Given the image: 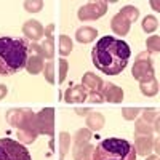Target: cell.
I'll return each instance as SVG.
<instances>
[{
  "mask_svg": "<svg viewBox=\"0 0 160 160\" xmlns=\"http://www.w3.org/2000/svg\"><path fill=\"white\" fill-rule=\"evenodd\" d=\"M131 50L127 42L118 40L112 35L99 38L91 50V59L98 71L106 75L120 74L128 64Z\"/></svg>",
  "mask_w": 160,
  "mask_h": 160,
  "instance_id": "6da1fadb",
  "label": "cell"
},
{
  "mask_svg": "<svg viewBox=\"0 0 160 160\" xmlns=\"http://www.w3.org/2000/svg\"><path fill=\"white\" fill-rule=\"evenodd\" d=\"M29 43L21 37H0V75H13L26 68Z\"/></svg>",
  "mask_w": 160,
  "mask_h": 160,
  "instance_id": "7a4b0ae2",
  "label": "cell"
},
{
  "mask_svg": "<svg viewBox=\"0 0 160 160\" xmlns=\"http://www.w3.org/2000/svg\"><path fill=\"white\" fill-rule=\"evenodd\" d=\"M91 160H136V151L127 139L109 138L93 149Z\"/></svg>",
  "mask_w": 160,
  "mask_h": 160,
  "instance_id": "3957f363",
  "label": "cell"
},
{
  "mask_svg": "<svg viewBox=\"0 0 160 160\" xmlns=\"http://www.w3.org/2000/svg\"><path fill=\"white\" fill-rule=\"evenodd\" d=\"M0 160H31V154L21 142L2 138L0 139Z\"/></svg>",
  "mask_w": 160,
  "mask_h": 160,
  "instance_id": "277c9868",
  "label": "cell"
},
{
  "mask_svg": "<svg viewBox=\"0 0 160 160\" xmlns=\"http://www.w3.org/2000/svg\"><path fill=\"white\" fill-rule=\"evenodd\" d=\"M133 77L139 82H148L154 78V68L148 53H139L136 62L133 64Z\"/></svg>",
  "mask_w": 160,
  "mask_h": 160,
  "instance_id": "5b68a950",
  "label": "cell"
},
{
  "mask_svg": "<svg viewBox=\"0 0 160 160\" xmlns=\"http://www.w3.org/2000/svg\"><path fill=\"white\" fill-rule=\"evenodd\" d=\"M18 128H19V130H18V138H19V141L29 144V142H32V141L35 139V136H37V128H35V115H34L32 111H29V109L26 111L24 118H22V122L19 123Z\"/></svg>",
  "mask_w": 160,
  "mask_h": 160,
  "instance_id": "8992f818",
  "label": "cell"
},
{
  "mask_svg": "<svg viewBox=\"0 0 160 160\" xmlns=\"http://www.w3.org/2000/svg\"><path fill=\"white\" fill-rule=\"evenodd\" d=\"M43 53H42V47H38V43H29V50H28V62H26V69L29 74L35 75L38 72H42L45 64H43Z\"/></svg>",
  "mask_w": 160,
  "mask_h": 160,
  "instance_id": "52a82bcc",
  "label": "cell"
},
{
  "mask_svg": "<svg viewBox=\"0 0 160 160\" xmlns=\"http://www.w3.org/2000/svg\"><path fill=\"white\" fill-rule=\"evenodd\" d=\"M108 11V3L106 2H93V3H87L78 10V18L82 21L87 19H98L99 16H102Z\"/></svg>",
  "mask_w": 160,
  "mask_h": 160,
  "instance_id": "ba28073f",
  "label": "cell"
},
{
  "mask_svg": "<svg viewBox=\"0 0 160 160\" xmlns=\"http://www.w3.org/2000/svg\"><path fill=\"white\" fill-rule=\"evenodd\" d=\"M53 115H55V111L47 108L42 112H38V115L35 117V128L37 133H42V135H53Z\"/></svg>",
  "mask_w": 160,
  "mask_h": 160,
  "instance_id": "9c48e42d",
  "label": "cell"
},
{
  "mask_svg": "<svg viewBox=\"0 0 160 160\" xmlns=\"http://www.w3.org/2000/svg\"><path fill=\"white\" fill-rule=\"evenodd\" d=\"M104 83L106 82H102L98 75L90 74V72L85 74L83 78H82V87H83L85 91L90 93V95H101V91L104 88Z\"/></svg>",
  "mask_w": 160,
  "mask_h": 160,
  "instance_id": "30bf717a",
  "label": "cell"
},
{
  "mask_svg": "<svg viewBox=\"0 0 160 160\" xmlns=\"http://www.w3.org/2000/svg\"><path fill=\"white\" fill-rule=\"evenodd\" d=\"M101 96H102V99H106L108 102H122L123 91H122V88H120V87L106 82L104 83V88L101 91Z\"/></svg>",
  "mask_w": 160,
  "mask_h": 160,
  "instance_id": "8fae6325",
  "label": "cell"
},
{
  "mask_svg": "<svg viewBox=\"0 0 160 160\" xmlns=\"http://www.w3.org/2000/svg\"><path fill=\"white\" fill-rule=\"evenodd\" d=\"M88 138L90 133L87 130H80L78 135L75 136V148H74V158L75 160H82L85 157L83 151H88Z\"/></svg>",
  "mask_w": 160,
  "mask_h": 160,
  "instance_id": "7c38bea8",
  "label": "cell"
},
{
  "mask_svg": "<svg viewBox=\"0 0 160 160\" xmlns=\"http://www.w3.org/2000/svg\"><path fill=\"white\" fill-rule=\"evenodd\" d=\"M22 32H24L26 37L31 38V40H38L40 37L43 35V26L40 24L38 21H35V19H31V21H28L22 26Z\"/></svg>",
  "mask_w": 160,
  "mask_h": 160,
  "instance_id": "4fadbf2b",
  "label": "cell"
},
{
  "mask_svg": "<svg viewBox=\"0 0 160 160\" xmlns=\"http://www.w3.org/2000/svg\"><path fill=\"white\" fill-rule=\"evenodd\" d=\"M87 91L83 90L82 85H74L71 87L68 91H66V95H64V99L71 102V104H77V102H83L87 99Z\"/></svg>",
  "mask_w": 160,
  "mask_h": 160,
  "instance_id": "5bb4252c",
  "label": "cell"
},
{
  "mask_svg": "<svg viewBox=\"0 0 160 160\" xmlns=\"http://www.w3.org/2000/svg\"><path fill=\"white\" fill-rule=\"evenodd\" d=\"M111 26H112V31H114L115 34H118V35H127V34L130 32L131 22H130L128 19H125L122 15H120V13H117V15L112 18Z\"/></svg>",
  "mask_w": 160,
  "mask_h": 160,
  "instance_id": "9a60e30c",
  "label": "cell"
},
{
  "mask_svg": "<svg viewBox=\"0 0 160 160\" xmlns=\"http://www.w3.org/2000/svg\"><path fill=\"white\" fill-rule=\"evenodd\" d=\"M152 149V139L151 136H144V135H136L135 139V151H138L141 155H148Z\"/></svg>",
  "mask_w": 160,
  "mask_h": 160,
  "instance_id": "2e32d148",
  "label": "cell"
},
{
  "mask_svg": "<svg viewBox=\"0 0 160 160\" xmlns=\"http://www.w3.org/2000/svg\"><path fill=\"white\" fill-rule=\"evenodd\" d=\"M96 35H98V32H96V29H93V28H80L77 31V34H75L77 40L82 42V43L91 42L93 38H96Z\"/></svg>",
  "mask_w": 160,
  "mask_h": 160,
  "instance_id": "e0dca14e",
  "label": "cell"
},
{
  "mask_svg": "<svg viewBox=\"0 0 160 160\" xmlns=\"http://www.w3.org/2000/svg\"><path fill=\"white\" fill-rule=\"evenodd\" d=\"M87 125L90 130H101L104 125V117L98 112H90L87 117Z\"/></svg>",
  "mask_w": 160,
  "mask_h": 160,
  "instance_id": "ac0fdd59",
  "label": "cell"
},
{
  "mask_svg": "<svg viewBox=\"0 0 160 160\" xmlns=\"http://www.w3.org/2000/svg\"><path fill=\"white\" fill-rule=\"evenodd\" d=\"M139 87H141V91L144 93L146 96H154V95H157V91H158V83H157L155 77L148 80V82H141Z\"/></svg>",
  "mask_w": 160,
  "mask_h": 160,
  "instance_id": "d6986e66",
  "label": "cell"
},
{
  "mask_svg": "<svg viewBox=\"0 0 160 160\" xmlns=\"http://www.w3.org/2000/svg\"><path fill=\"white\" fill-rule=\"evenodd\" d=\"M118 13H120V15H122L125 19H128L130 22H135V21L138 19V16H139V11H138L135 7H133V5H127V7H123Z\"/></svg>",
  "mask_w": 160,
  "mask_h": 160,
  "instance_id": "ffe728a7",
  "label": "cell"
},
{
  "mask_svg": "<svg viewBox=\"0 0 160 160\" xmlns=\"http://www.w3.org/2000/svg\"><path fill=\"white\" fill-rule=\"evenodd\" d=\"M24 114H26L24 109H15V111H10V112L7 114V118H8V122H10L11 125L19 127V123L22 122V118H24Z\"/></svg>",
  "mask_w": 160,
  "mask_h": 160,
  "instance_id": "44dd1931",
  "label": "cell"
},
{
  "mask_svg": "<svg viewBox=\"0 0 160 160\" xmlns=\"http://www.w3.org/2000/svg\"><path fill=\"white\" fill-rule=\"evenodd\" d=\"M157 26H158V19H157L155 16H152V15L146 16V18L142 19V29H144L146 32H154V31L157 29Z\"/></svg>",
  "mask_w": 160,
  "mask_h": 160,
  "instance_id": "7402d4cb",
  "label": "cell"
},
{
  "mask_svg": "<svg viewBox=\"0 0 160 160\" xmlns=\"http://www.w3.org/2000/svg\"><path fill=\"white\" fill-rule=\"evenodd\" d=\"M59 50H61V55L62 56H68L71 50H72V42L68 35H61L59 37Z\"/></svg>",
  "mask_w": 160,
  "mask_h": 160,
  "instance_id": "603a6c76",
  "label": "cell"
},
{
  "mask_svg": "<svg viewBox=\"0 0 160 160\" xmlns=\"http://www.w3.org/2000/svg\"><path fill=\"white\" fill-rule=\"evenodd\" d=\"M42 47V53H43V58H48V59H51L53 58V53H55V48H53V37H50V38H47L45 42L40 45Z\"/></svg>",
  "mask_w": 160,
  "mask_h": 160,
  "instance_id": "cb8c5ba5",
  "label": "cell"
},
{
  "mask_svg": "<svg viewBox=\"0 0 160 160\" xmlns=\"http://www.w3.org/2000/svg\"><path fill=\"white\" fill-rule=\"evenodd\" d=\"M59 142H61V157L66 155L68 152V148H69V133H61V138H59Z\"/></svg>",
  "mask_w": 160,
  "mask_h": 160,
  "instance_id": "d4e9b609",
  "label": "cell"
},
{
  "mask_svg": "<svg viewBox=\"0 0 160 160\" xmlns=\"http://www.w3.org/2000/svg\"><path fill=\"white\" fill-rule=\"evenodd\" d=\"M45 78H47V82L48 83H53V82H55V74H53V71H55V69H53V61H48L47 64H45Z\"/></svg>",
  "mask_w": 160,
  "mask_h": 160,
  "instance_id": "484cf974",
  "label": "cell"
},
{
  "mask_svg": "<svg viewBox=\"0 0 160 160\" xmlns=\"http://www.w3.org/2000/svg\"><path fill=\"white\" fill-rule=\"evenodd\" d=\"M24 8L31 13H37L43 8V2H24Z\"/></svg>",
  "mask_w": 160,
  "mask_h": 160,
  "instance_id": "4316f807",
  "label": "cell"
},
{
  "mask_svg": "<svg viewBox=\"0 0 160 160\" xmlns=\"http://www.w3.org/2000/svg\"><path fill=\"white\" fill-rule=\"evenodd\" d=\"M148 123H149V122H146L144 118H142V120H138V122H136V131H138V133L141 131V135H142V133H151L152 128H151Z\"/></svg>",
  "mask_w": 160,
  "mask_h": 160,
  "instance_id": "83f0119b",
  "label": "cell"
},
{
  "mask_svg": "<svg viewBox=\"0 0 160 160\" xmlns=\"http://www.w3.org/2000/svg\"><path fill=\"white\" fill-rule=\"evenodd\" d=\"M146 43H148V48H149L151 51H158V50H160V47H158V35L149 37Z\"/></svg>",
  "mask_w": 160,
  "mask_h": 160,
  "instance_id": "f1b7e54d",
  "label": "cell"
},
{
  "mask_svg": "<svg viewBox=\"0 0 160 160\" xmlns=\"http://www.w3.org/2000/svg\"><path fill=\"white\" fill-rule=\"evenodd\" d=\"M59 68H61V71H59V82H64L66 75H68V61L61 59L59 61Z\"/></svg>",
  "mask_w": 160,
  "mask_h": 160,
  "instance_id": "f546056e",
  "label": "cell"
},
{
  "mask_svg": "<svg viewBox=\"0 0 160 160\" xmlns=\"http://www.w3.org/2000/svg\"><path fill=\"white\" fill-rule=\"evenodd\" d=\"M139 114V109H135V108H133V109H122V115L125 117V118H135L136 115Z\"/></svg>",
  "mask_w": 160,
  "mask_h": 160,
  "instance_id": "4dcf8cb0",
  "label": "cell"
},
{
  "mask_svg": "<svg viewBox=\"0 0 160 160\" xmlns=\"http://www.w3.org/2000/svg\"><path fill=\"white\" fill-rule=\"evenodd\" d=\"M53 29H55V26H53V24H48V26H47V29H43V34L47 35V38L53 37Z\"/></svg>",
  "mask_w": 160,
  "mask_h": 160,
  "instance_id": "1f68e13d",
  "label": "cell"
},
{
  "mask_svg": "<svg viewBox=\"0 0 160 160\" xmlns=\"http://www.w3.org/2000/svg\"><path fill=\"white\" fill-rule=\"evenodd\" d=\"M90 102H101L102 101V96L101 95H90Z\"/></svg>",
  "mask_w": 160,
  "mask_h": 160,
  "instance_id": "d6a6232c",
  "label": "cell"
},
{
  "mask_svg": "<svg viewBox=\"0 0 160 160\" xmlns=\"http://www.w3.org/2000/svg\"><path fill=\"white\" fill-rule=\"evenodd\" d=\"M7 96V87L5 85H0V99Z\"/></svg>",
  "mask_w": 160,
  "mask_h": 160,
  "instance_id": "836d02e7",
  "label": "cell"
},
{
  "mask_svg": "<svg viewBox=\"0 0 160 160\" xmlns=\"http://www.w3.org/2000/svg\"><path fill=\"white\" fill-rule=\"evenodd\" d=\"M75 114L85 115V114H90V111H88V109H75Z\"/></svg>",
  "mask_w": 160,
  "mask_h": 160,
  "instance_id": "e575fe53",
  "label": "cell"
},
{
  "mask_svg": "<svg viewBox=\"0 0 160 160\" xmlns=\"http://www.w3.org/2000/svg\"><path fill=\"white\" fill-rule=\"evenodd\" d=\"M151 5H152V8H154V10H157V11H158V8H160V7H158V2H151Z\"/></svg>",
  "mask_w": 160,
  "mask_h": 160,
  "instance_id": "d590c367",
  "label": "cell"
},
{
  "mask_svg": "<svg viewBox=\"0 0 160 160\" xmlns=\"http://www.w3.org/2000/svg\"><path fill=\"white\" fill-rule=\"evenodd\" d=\"M148 160H158V157H157V155H152V157H149Z\"/></svg>",
  "mask_w": 160,
  "mask_h": 160,
  "instance_id": "8d00e7d4",
  "label": "cell"
},
{
  "mask_svg": "<svg viewBox=\"0 0 160 160\" xmlns=\"http://www.w3.org/2000/svg\"><path fill=\"white\" fill-rule=\"evenodd\" d=\"M155 151L158 152V139H155Z\"/></svg>",
  "mask_w": 160,
  "mask_h": 160,
  "instance_id": "74e56055",
  "label": "cell"
}]
</instances>
